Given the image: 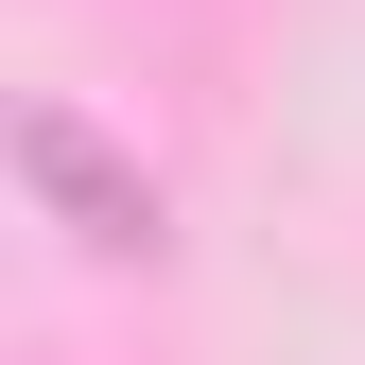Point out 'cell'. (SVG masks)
Segmentation results:
<instances>
[{"label": "cell", "mask_w": 365, "mask_h": 365, "mask_svg": "<svg viewBox=\"0 0 365 365\" xmlns=\"http://www.w3.org/2000/svg\"><path fill=\"white\" fill-rule=\"evenodd\" d=\"M18 174L70 209V244H105V261H140V244H157V192L87 157V122H70V105H35V122H18Z\"/></svg>", "instance_id": "cell-1"}]
</instances>
